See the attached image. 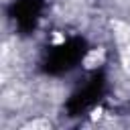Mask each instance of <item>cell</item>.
<instances>
[{
  "instance_id": "obj_1",
  "label": "cell",
  "mask_w": 130,
  "mask_h": 130,
  "mask_svg": "<svg viewBox=\"0 0 130 130\" xmlns=\"http://www.w3.org/2000/svg\"><path fill=\"white\" fill-rule=\"evenodd\" d=\"M102 59H104V49H91L83 57V67L85 69H93V67H98L102 63Z\"/></svg>"
},
{
  "instance_id": "obj_2",
  "label": "cell",
  "mask_w": 130,
  "mask_h": 130,
  "mask_svg": "<svg viewBox=\"0 0 130 130\" xmlns=\"http://www.w3.org/2000/svg\"><path fill=\"white\" fill-rule=\"evenodd\" d=\"M24 128H51V122L49 120H35V122H28Z\"/></svg>"
},
{
  "instance_id": "obj_3",
  "label": "cell",
  "mask_w": 130,
  "mask_h": 130,
  "mask_svg": "<svg viewBox=\"0 0 130 130\" xmlns=\"http://www.w3.org/2000/svg\"><path fill=\"white\" fill-rule=\"evenodd\" d=\"M53 43H63V35H55L53 37Z\"/></svg>"
}]
</instances>
